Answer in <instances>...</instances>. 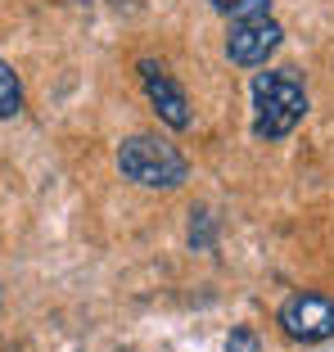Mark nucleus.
<instances>
[{
    "mask_svg": "<svg viewBox=\"0 0 334 352\" xmlns=\"http://www.w3.org/2000/svg\"><path fill=\"white\" fill-rule=\"evenodd\" d=\"M276 321L293 343H321L334 334V302L325 294H293V298H285Z\"/></svg>",
    "mask_w": 334,
    "mask_h": 352,
    "instance_id": "7ed1b4c3",
    "label": "nucleus"
},
{
    "mask_svg": "<svg viewBox=\"0 0 334 352\" xmlns=\"http://www.w3.org/2000/svg\"><path fill=\"white\" fill-rule=\"evenodd\" d=\"M280 41H285V32L271 14H267V19H244V23H230L226 54H230V63H240V68H258V63H267L280 50Z\"/></svg>",
    "mask_w": 334,
    "mask_h": 352,
    "instance_id": "20e7f679",
    "label": "nucleus"
},
{
    "mask_svg": "<svg viewBox=\"0 0 334 352\" xmlns=\"http://www.w3.org/2000/svg\"><path fill=\"white\" fill-rule=\"evenodd\" d=\"M307 113V91L289 68H267L253 77V135L285 140Z\"/></svg>",
    "mask_w": 334,
    "mask_h": 352,
    "instance_id": "f257e3e1",
    "label": "nucleus"
},
{
    "mask_svg": "<svg viewBox=\"0 0 334 352\" xmlns=\"http://www.w3.org/2000/svg\"><path fill=\"white\" fill-rule=\"evenodd\" d=\"M118 167H122V176L149 190H177L190 176V163L181 158V149L158 135H126L118 149Z\"/></svg>",
    "mask_w": 334,
    "mask_h": 352,
    "instance_id": "f03ea898",
    "label": "nucleus"
},
{
    "mask_svg": "<svg viewBox=\"0 0 334 352\" xmlns=\"http://www.w3.org/2000/svg\"><path fill=\"white\" fill-rule=\"evenodd\" d=\"M226 352H262L258 348V334H253V330H230Z\"/></svg>",
    "mask_w": 334,
    "mask_h": 352,
    "instance_id": "1a4fd4ad",
    "label": "nucleus"
},
{
    "mask_svg": "<svg viewBox=\"0 0 334 352\" xmlns=\"http://www.w3.org/2000/svg\"><path fill=\"white\" fill-rule=\"evenodd\" d=\"M140 82H145V95H149V104H154V113L163 118L167 126L186 131V126H190V104H186V91H181V86L172 82V77H167L163 63L140 59Z\"/></svg>",
    "mask_w": 334,
    "mask_h": 352,
    "instance_id": "39448f33",
    "label": "nucleus"
},
{
    "mask_svg": "<svg viewBox=\"0 0 334 352\" xmlns=\"http://www.w3.org/2000/svg\"><path fill=\"white\" fill-rule=\"evenodd\" d=\"M212 10L226 14L230 23H244V19H267L271 0H212Z\"/></svg>",
    "mask_w": 334,
    "mask_h": 352,
    "instance_id": "423d86ee",
    "label": "nucleus"
},
{
    "mask_svg": "<svg viewBox=\"0 0 334 352\" xmlns=\"http://www.w3.org/2000/svg\"><path fill=\"white\" fill-rule=\"evenodd\" d=\"M23 109V86L14 77V68L0 59V118H14Z\"/></svg>",
    "mask_w": 334,
    "mask_h": 352,
    "instance_id": "0eeeda50",
    "label": "nucleus"
},
{
    "mask_svg": "<svg viewBox=\"0 0 334 352\" xmlns=\"http://www.w3.org/2000/svg\"><path fill=\"white\" fill-rule=\"evenodd\" d=\"M190 249H212V212L208 208H194V217H190Z\"/></svg>",
    "mask_w": 334,
    "mask_h": 352,
    "instance_id": "6e6552de",
    "label": "nucleus"
}]
</instances>
